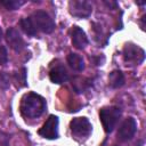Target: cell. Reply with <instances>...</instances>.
<instances>
[{"label":"cell","mask_w":146,"mask_h":146,"mask_svg":"<svg viewBox=\"0 0 146 146\" xmlns=\"http://www.w3.org/2000/svg\"><path fill=\"white\" fill-rule=\"evenodd\" d=\"M38 132L46 139H56L58 137V117L56 115H50Z\"/></svg>","instance_id":"6"},{"label":"cell","mask_w":146,"mask_h":146,"mask_svg":"<svg viewBox=\"0 0 146 146\" xmlns=\"http://www.w3.org/2000/svg\"><path fill=\"white\" fill-rule=\"evenodd\" d=\"M6 40L9 47L15 51H22L25 47V42L21 36L19 32L15 27H9L6 32Z\"/></svg>","instance_id":"9"},{"label":"cell","mask_w":146,"mask_h":146,"mask_svg":"<svg viewBox=\"0 0 146 146\" xmlns=\"http://www.w3.org/2000/svg\"><path fill=\"white\" fill-rule=\"evenodd\" d=\"M8 60V54H7V49L6 47L0 44V64H6Z\"/></svg>","instance_id":"18"},{"label":"cell","mask_w":146,"mask_h":146,"mask_svg":"<svg viewBox=\"0 0 146 146\" xmlns=\"http://www.w3.org/2000/svg\"><path fill=\"white\" fill-rule=\"evenodd\" d=\"M46 107V100L40 95L35 92H29L22 98L19 110L23 116L35 119L42 115Z\"/></svg>","instance_id":"1"},{"label":"cell","mask_w":146,"mask_h":146,"mask_svg":"<svg viewBox=\"0 0 146 146\" xmlns=\"http://www.w3.org/2000/svg\"><path fill=\"white\" fill-rule=\"evenodd\" d=\"M71 38L72 43L78 49H83L88 44V38L84 33V31L79 26H73L71 30Z\"/></svg>","instance_id":"10"},{"label":"cell","mask_w":146,"mask_h":146,"mask_svg":"<svg viewBox=\"0 0 146 146\" xmlns=\"http://www.w3.org/2000/svg\"><path fill=\"white\" fill-rule=\"evenodd\" d=\"M0 3L6 7L8 10H15L17 9L18 7H21L24 1H17V0H3V1H0Z\"/></svg>","instance_id":"16"},{"label":"cell","mask_w":146,"mask_h":146,"mask_svg":"<svg viewBox=\"0 0 146 146\" xmlns=\"http://www.w3.org/2000/svg\"><path fill=\"white\" fill-rule=\"evenodd\" d=\"M137 131V122L133 117H127L117 130V138L120 140H129L131 139Z\"/></svg>","instance_id":"7"},{"label":"cell","mask_w":146,"mask_h":146,"mask_svg":"<svg viewBox=\"0 0 146 146\" xmlns=\"http://www.w3.org/2000/svg\"><path fill=\"white\" fill-rule=\"evenodd\" d=\"M30 18L33 22L36 31L39 30L43 33H51L55 30V23L46 11L42 10L34 11Z\"/></svg>","instance_id":"3"},{"label":"cell","mask_w":146,"mask_h":146,"mask_svg":"<svg viewBox=\"0 0 146 146\" xmlns=\"http://www.w3.org/2000/svg\"><path fill=\"white\" fill-rule=\"evenodd\" d=\"M19 25L22 27V30L27 34V35H31V36H34L36 34V29L33 24V22L31 21L30 17H26V18H22L21 22H19Z\"/></svg>","instance_id":"14"},{"label":"cell","mask_w":146,"mask_h":146,"mask_svg":"<svg viewBox=\"0 0 146 146\" xmlns=\"http://www.w3.org/2000/svg\"><path fill=\"white\" fill-rule=\"evenodd\" d=\"M108 84L114 89L122 87L124 84V75H123V73L121 71H119V70L112 71L110 73V75H108Z\"/></svg>","instance_id":"13"},{"label":"cell","mask_w":146,"mask_h":146,"mask_svg":"<svg viewBox=\"0 0 146 146\" xmlns=\"http://www.w3.org/2000/svg\"><path fill=\"white\" fill-rule=\"evenodd\" d=\"M72 86L74 87L76 92H83V90L88 87L87 80L86 79H81V78H75L72 81Z\"/></svg>","instance_id":"15"},{"label":"cell","mask_w":146,"mask_h":146,"mask_svg":"<svg viewBox=\"0 0 146 146\" xmlns=\"http://www.w3.org/2000/svg\"><path fill=\"white\" fill-rule=\"evenodd\" d=\"M15 79L18 81V86H21V87L26 86V70L22 68L21 71L16 72L15 73Z\"/></svg>","instance_id":"17"},{"label":"cell","mask_w":146,"mask_h":146,"mask_svg":"<svg viewBox=\"0 0 146 146\" xmlns=\"http://www.w3.org/2000/svg\"><path fill=\"white\" fill-rule=\"evenodd\" d=\"M70 128H71L72 133L75 137H79V138L88 137L91 133V130H92L91 123L89 122V120L87 117H83V116L74 117L70 123Z\"/></svg>","instance_id":"4"},{"label":"cell","mask_w":146,"mask_h":146,"mask_svg":"<svg viewBox=\"0 0 146 146\" xmlns=\"http://www.w3.org/2000/svg\"><path fill=\"white\" fill-rule=\"evenodd\" d=\"M105 3H106V5L108 6V7H112V6H113L114 8H115V7L117 6V3H116V2H111V1H110V2H107V1H105Z\"/></svg>","instance_id":"19"},{"label":"cell","mask_w":146,"mask_h":146,"mask_svg":"<svg viewBox=\"0 0 146 146\" xmlns=\"http://www.w3.org/2000/svg\"><path fill=\"white\" fill-rule=\"evenodd\" d=\"M49 78H50V81L51 82L57 83V84H60V83H64L65 81H67L68 73L65 70V67H63V66H56V67H54L49 72Z\"/></svg>","instance_id":"11"},{"label":"cell","mask_w":146,"mask_h":146,"mask_svg":"<svg viewBox=\"0 0 146 146\" xmlns=\"http://www.w3.org/2000/svg\"><path fill=\"white\" fill-rule=\"evenodd\" d=\"M121 116V111L119 107L115 106H107V107H103L99 112V117H100V122L103 124L104 130L108 133L112 132L115 128V125L119 122V119Z\"/></svg>","instance_id":"2"},{"label":"cell","mask_w":146,"mask_h":146,"mask_svg":"<svg viewBox=\"0 0 146 146\" xmlns=\"http://www.w3.org/2000/svg\"><path fill=\"white\" fill-rule=\"evenodd\" d=\"M68 10L70 14L78 18H86L89 17L92 13V6L90 2L86 0H73L68 2Z\"/></svg>","instance_id":"5"},{"label":"cell","mask_w":146,"mask_h":146,"mask_svg":"<svg viewBox=\"0 0 146 146\" xmlns=\"http://www.w3.org/2000/svg\"><path fill=\"white\" fill-rule=\"evenodd\" d=\"M123 58L125 62H137L141 63L145 58V52L141 48L133 43H127L123 48Z\"/></svg>","instance_id":"8"},{"label":"cell","mask_w":146,"mask_h":146,"mask_svg":"<svg viewBox=\"0 0 146 146\" xmlns=\"http://www.w3.org/2000/svg\"><path fill=\"white\" fill-rule=\"evenodd\" d=\"M67 63L68 65L76 72H81L84 70V60L83 58L75 52H71L67 56Z\"/></svg>","instance_id":"12"},{"label":"cell","mask_w":146,"mask_h":146,"mask_svg":"<svg viewBox=\"0 0 146 146\" xmlns=\"http://www.w3.org/2000/svg\"><path fill=\"white\" fill-rule=\"evenodd\" d=\"M1 36H2V32H1V29H0V41H1Z\"/></svg>","instance_id":"20"}]
</instances>
